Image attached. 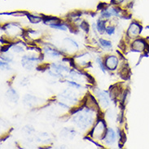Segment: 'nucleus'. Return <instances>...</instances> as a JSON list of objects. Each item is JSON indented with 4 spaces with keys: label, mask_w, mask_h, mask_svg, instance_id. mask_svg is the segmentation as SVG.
Listing matches in <instances>:
<instances>
[{
    "label": "nucleus",
    "mask_w": 149,
    "mask_h": 149,
    "mask_svg": "<svg viewBox=\"0 0 149 149\" xmlns=\"http://www.w3.org/2000/svg\"><path fill=\"white\" fill-rule=\"evenodd\" d=\"M28 18L29 19V20H30L32 23H37V22H38V21H40V20H42L40 17L33 16H30V15H28Z\"/></svg>",
    "instance_id": "obj_1"
},
{
    "label": "nucleus",
    "mask_w": 149,
    "mask_h": 149,
    "mask_svg": "<svg viewBox=\"0 0 149 149\" xmlns=\"http://www.w3.org/2000/svg\"><path fill=\"white\" fill-rule=\"evenodd\" d=\"M104 22H99L98 23V29H99V31H101V32H103L104 31Z\"/></svg>",
    "instance_id": "obj_2"
},
{
    "label": "nucleus",
    "mask_w": 149,
    "mask_h": 149,
    "mask_svg": "<svg viewBox=\"0 0 149 149\" xmlns=\"http://www.w3.org/2000/svg\"><path fill=\"white\" fill-rule=\"evenodd\" d=\"M100 42H101V44L103 45L104 47H109V48L111 47V43H110L109 42H107V41L101 39Z\"/></svg>",
    "instance_id": "obj_3"
},
{
    "label": "nucleus",
    "mask_w": 149,
    "mask_h": 149,
    "mask_svg": "<svg viewBox=\"0 0 149 149\" xmlns=\"http://www.w3.org/2000/svg\"><path fill=\"white\" fill-rule=\"evenodd\" d=\"M111 16V13L109 12H107V10H105L104 12H102V16L103 17H109V16Z\"/></svg>",
    "instance_id": "obj_4"
},
{
    "label": "nucleus",
    "mask_w": 149,
    "mask_h": 149,
    "mask_svg": "<svg viewBox=\"0 0 149 149\" xmlns=\"http://www.w3.org/2000/svg\"><path fill=\"white\" fill-rule=\"evenodd\" d=\"M81 27L84 30H86V31H88V24H86V22H83L81 24Z\"/></svg>",
    "instance_id": "obj_5"
},
{
    "label": "nucleus",
    "mask_w": 149,
    "mask_h": 149,
    "mask_svg": "<svg viewBox=\"0 0 149 149\" xmlns=\"http://www.w3.org/2000/svg\"><path fill=\"white\" fill-rule=\"evenodd\" d=\"M107 33L109 34H112L114 33V28H108L107 29Z\"/></svg>",
    "instance_id": "obj_6"
},
{
    "label": "nucleus",
    "mask_w": 149,
    "mask_h": 149,
    "mask_svg": "<svg viewBox=\"0 0 149 149\" xmlns=\"http://www.w3.org/2000/svg\"><path fill=\"white\" fill-rule=\"evenodd\" d=\"M113 1H114V2L116 3L115 4H117V3H121V2H122L123 0H113Z\"/></svg>",
    "instance_id": "obj_7"
}]
</instances>
